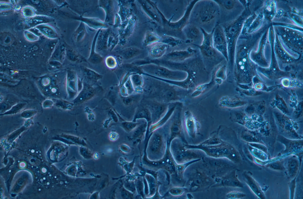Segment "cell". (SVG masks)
<instances>
[{
    "mask_svg": "<svg viewBox=\"0 0 303 199\" xmlns=\"http://www.w3.org/2000/svg\"><path fill=\"white\" fill-rule=\"evenodd\" d=\"M220 8L214 0H198L191 12V23L203 26L211 25L219 17Z\"/></svg>",
    "mask_w": 303,
    "mask_h": 199,
    "instance_id": "6da1fadb",
    "label": "cell"
},
{
    "mask_svg": "<svg viewBox=\"0 0 303 199\" xmlns=\"http://www.w3.org/2000/svg\"><path fill=\"white\" fill-rule=\"evenodd\" d=\"M185 147L188 149L200 150L213 158H226L235 163L240 160L239 154L236 149L230 144L223 140L213 145H204L200 144L196 145L186 144Z\"/></svg>",
    "mask_w": 303,
    "mask_h": 199,
    "instance_id": "7a4b0ae2",
    "label": "cell"
},
{
    "mask_svg": "<svg viewBox=\"0 0 303 199\" xmlns=\"http://www.w3.org/2000/svg\"><path fill=\"white\" fill-rule=\"evenodd\" d=\"M243 17L241 15L236 19L221 25L227 42L228 61L231 64L234 60L236 44L243 27Z\"/></svg>",
    "mask_w": 303,
    "mask_h": 199,
    "instance_id": "3957f363",
    "label": "cell"
},
{
    "mask_svg": "<svg viewBox=\"0 0 303 199\" xmlns=\"http://www.w3.org/2000/svg\"><path fill=\"white\" fill-rule=\"evenodd\" d=\"M199 28L203 34L202 43L200 45L194 44L197 46L204 58L210 61L217 60L219 53L214 47L212 41V34L213 29L209 32L202 27Z\"/></svg>",
    "mask_w": 303,
    "mask_h": 199,
    "instance_id": "277c9868",
    "label": "cell"
},
{
    "mask_svg": "<svg viewBox=\"0 0 303 199\" xmlns=\"http://www.w3.org/2000/svg\"><path fill=\"white\" fill-rule=\"evenodd\" d=\"M117 42V37L109 29H102L97 38L96 50L99 51L107 49L112 50Z\"/></svg>",
    "mask_w": 303,
    "mask_h": 199,
    "instance_id": "5b68a950",
    "label": "cell"
},
{
    "mask_svg": "<svg viewBox=\"0 0 303 199\" xmlns=\"http://www.w3.org/2000/svg\"><path fill=\"white\" fill-rule=\"evenodd\" d=\"M212 41L213 45L216 50L228 61L227 44L223 27L217 24L213 29Z\"/></svg>",
    "mask_w": 303,
    "mask_h": 199,
    "instance_id": "8992f818",
    "label": "cell"
},
{
    "mask_svg": "<svg viewBox=\"0 0 303 199\" xmlns=\"http://www.w3.org/2000/svg\"><path fill=\"white\" fill-rule=\"evenodd\" d=\"M212 183L211 180L203 172L196 170L193 172L188 182L189 191L194 192L204 189Z\"/></svg>",
    "mask_w": 303,
    "mask_h": 199,
    "instance_id": "52a82bcc",
    "label": "cell"
},
{
    "mask_svg": "<svg viewBox=\"0 0 303 199\" xmlns=\"http://www.w3.org/2000/svg\"><path fill=\"white\" fill-rule=\"evenodd\" d=\"M144 72L161 78L172 80L179 79L180 73L172 71L164 67L150 65L143 68Z\"/></svg>",
    "mask_w": 303,
    "mask_h": 199,
    "instance_id": "ba28073f",
    "label": "cell"
},
{
    "mask_svg": "<svg viewBox=\"0 0 303 199\" xmlns=\"http://www.w3.org/2000/svg\"><path fill=\"white\" fill-rule=\"evenodd\" d=\"M185 124L189 136L192 138L195 137L201 128V125L200 123L190 111H187L185 112Z\"/></svg>",
    "mask_w": 303,
    "mask_h": 199,
    "instance_id": "9c48e42d",
    "label": "cell"
},
{
    "mask_svg": "<svg viewBox=\"0 0 303 199\" xmlns=\"http://www.w3.org/2000/svg\"><path fill=\"white\" fill-rule=\"evenodd\" d=\"M70 17L73 20L79 21L94 29H102L108 28L109 24L97 18L84 17L81 15H78L75 14L70 15Z\"/></svg>",
    "mask_w": 303,
    "mask_h": 199,
    "instance_id": "30bf717a",
    "label": "cell"
},
{
    "mask_svg": "<svg viewBox=\"0 0 303 199\" xmlns=\"http://www.w3.org/2000/svg\"><path fill=\"white\" fill-rule=\"evenodd\" d=\"M215 180L217 185L221 186L242 187V184L238 179L234 171L223 177H215Z\"/></svg>",
    "mask_w": 303,
    "mask_h": 199,
    "instance_id": "8fae6325",
    "label": "cell"
},
{
    "mask_svg": "<svg viewBox=\"0 0 303 199\" xmlns=\"http://www.w3.org/2000/svg\"><path fill=\"white\" fill-rule=\"evenodd\" d=\"M209 159L208 158H204L203 160L204 165L207 167L212 170L216 174H220L223 172L227 171L230 169V165L228 164L223 162L218 159Z\"/></svg>",
    "mask_w": 303,
    "mask_h": 199,
    "instance_id": "7c38bea8",
    "label": "cell"
},
{
    "mask_svg": "<svg viewBox=\"0 0 303 199\" xmlns=\"http://www.w3.org/2000/svg\"><path fill=\"white\" fill-rule=\"evenodd\" d=\"M99 5L104 9L106 13L104 22L109 25H112L114 17L113 1L111 0H100Z\"/></svg>",
    "mask_w": 303,
    "mask_h": 199,
    "instance_id": "4fadbf2b",
    "label": "cell"
},
{
    "mask_svg": "<svg viewBox=\"0 0 303 199\" xmlns=\"http://www.w3.org/2000/svg\"><path fill=\"white\" fill-rule=\"evenodd\" d=\"M185 27V32L187 37V43H191L199 40L202 32L196 25L192 23L187 24Z\"/></svg>",
    "mask_w": 303,
    "mask_h": 199,
    "instance_id": "5bb4252c",
    "label": "cell"
},
{
    "mask_svg": "<svg viewBox=\"0 0 303 199\" xmlns=\"http://www.w3.org/2000/svg\"><path fill=\"white\" fill-rule=\"evenodd\" d=\"M83 86L81 91L74 99V103L79 104L90 99L94 94V88L86 83H84Z\"/></svg>",
    "mask_w": 303,
    "mask_h": 199,
    "instance_id": "9a60e30c",
    "label": "cell"
},
{
    "mask_svg": "<svg viewBox=\"0 0 303 199\" xmlns=\"http://www.w3.org/2000/svg\"><path fill=\"white\" fill-rule=\"evenodd\" d=\"M101 29L98 30L93 40L90 55L87 59L88 61L93 64H97L101 62L103 57L96 50V45L98 36Z\"/></svg>",
    "mask_w": 303,
    "mask_h": 199,
    "instance_id": "2e32d148",
    "label": "cell"
},
{
    "mask_svg": "<svg viewBox=\"0 0 303 199\" xmlns=\"http://www.w3.org/2000/svg\"><path fill=\"white\" fill-rule=\"evenodd\" d=\"M196 52V50L189 47L185 50L174 52L170 55V56L174 60L182 61L192 57Z\"/></svg>",
    "mask_w": 303,
    "mask_h": 199,
    "instance_id": "e0dca14e",
    "label": "cell"
},
{
    "mask_svg": "<svg viewBox=\"0 0 303 199\" xmlns=\"http://www.w3.org/2000/svg\"><path fill=\"white\" fill-rule=\"evenodd\" d=\"M88 35L85 24L80 22L79 26L73 33L72 40L75 42L80 43L86 40Z\"/></svg>",
    "mask_w": 303,
    "mask_h": 199,
    "instance_id": "ac0fdd59",
    "label": "cell"
},
{
    "mask_svg": "<svg viewBox=\"0 0 303 199\" xmlns=\"http://www.w3.org/2000/svg\"><path fill=\"white\" fill-rule=\"evenodd\" d=\"M80 69L84 77L89 81L96 83L102 78L103 75H102L90 68L81 66Z\"/></svg>",
    "mask_w": 303,
    "mask_h": 199,
    "instance_id": "d6986e66",
    "label": "cell"
},
{
    "mask_svg": "<svg viewBox=\"0 0 303 199\" xmlns=\"http://www.w3.org/2000/svg\"><path fill=\"white\" fill-rule=\"evenodd\" d=\"M68 81L71 94L73 98L78 93V77L76 72L74 70H70L68 73Z\"/></svg>",
    "mask_w": 303,
    "mask_h": 199,
    "instance_id": "ffe728a7",
    "label": "cell"
},
{
    "mask_svg": "<svg viewBox=\"0 0 303 199\" xmlns=\"http://www.w3.org/2000/svg\"><path fill=\"white\" fill-rule=\"evenodd\" d=\"M219 105L223 108H233L237 106V101L233 98L230 96H225L221 98L219 100Z\"/></svg>",
    "mask_w": 303,
    "mask_h": 199,
    "instance_id": "44dd1931",
    "label": "cell"
},
{
    "mask_svg": "<svg viewBox=\"0 0 303 199\" xmlns=\"http://www.w3.org/2000/svg\"><path fill=\"white\" fill-rule=\"evenodd\" d=\"M220 8L226 11H231L234 8L236 1L235 0H214Z\"/></svg>",
    "mask_w": 303,
    "mask_h": 199,
    "instance_id": "7402d4cb",
    "label": "cell"
},
{
    "mask_svg": "<svg viewBox=\"0 0 303 199\" xmlns=\"http://www.w3.org/2000/svg\"><path fill=\"white\" fill-rule=\"evenodd\" d=\"M68 54L70 60L73 62L80 63L86 61L85 59L74 49L69 50Z\"/></svg>",
    "mask_w": 303,
    "mask_h": 199,
    "instance_id": "603a6c76",
    "label": "cell"
},
{
    "mask_svg": "<svg viewBox=\"0 0 303 199\" xmlns=\"http://www.w3.org/2000/svg\"><path fill=\"white\" fill-rule=\"evenodd\" d=\"M139 52V50L137 49L129 48L122 50L121 55L124 58L128 59L137 55Z\"/></svg>",
    "mask_w": 303,
    "mask_h": 199,
    "instance_id": "cb8c5ba5",
    "label": "cell"
},
{
    "mask_svg": "<svg viewBox=\"0 0 303 199\" xmlns=\"http://www.w3.org/2000/svg\"><path fill=\"white\" fill-rule=\"evenodd\" d=\"M166 49V47L163 45L155 47L151 50V55L154 57H159L164 53Z\"/></svg>",
    "mask_w": 303,
    "mask_h": 199,
    "instance_id": "d4e9b609",
    "label": "cell"
},
{
    "mask_svg": "<svg viewBox=\"0 0 303 199\" xmlns=\"http://www.w3.org/2000/svg\"><path fill=\"white\" fill-rule=\"evenodd\" d=\"M105 63L106 66L110 69H114L117 65L115 58L112 55L107 56L105 59Z\"/></svg>",
    "mask_w": 303,
    "mask_h": 199,
    "instance_id": "484cf974",
    "label": "cell"
},
{
    "mask_svg": "<svg viewBox=\"0 0 303 199\" xmlns=\"http://www.w3.org/2000/svg\"><path fill=\"white\" fill-rule=\"evenodd\" d=\"M269 2L266 4L265 7V11L267 14L271 15L272 17L275 14V11L276 5L274 1H270Z\"/></svg>",
    "mask_w": 303,
    "mask_h": 199,
    "instance_id": "4316f807",
    "label": "cell"
},
{
    "mask_svg": "<svg viewBox=\"0 0 303 199\" xmlns=\"http://www.w3.org/2000/svg\"><path fill=\"white\" fill-rule=\"evenodd\" d=\"M131 79L132 84L136 87H140L143 84V79L140 75L137 74L132 75Z\"/></svg>",
    "mask_w": 303,
    "mask_h": 199,
    "instance_id": "83f0119b",
    "label": "cell"
},
{
    "mask_svg": "<svg viewBox=\"0 0 303 199\" xmlns=\"http://www.w3.org/2000/svg\"><path fill=\"white\" fill-rule=\"evenodd\" d=\"M244 196L243 193L238 191H232L228 192L226 195L228 199H237L243 197Z\"/></svg>",
    "mask_w": 303,
    "mask_h": 199,
    "instance_id": "f1b7e54d",
    "label": "cell"
},
{
    "mask_svg": "<svg viewBox=\"0 0 303 199\" xmlns=\"http://www.w3.org/2000/svg\"><path fill=\"white\" fill-rule=\"evenodd\" d=\"M136 117L138 118H144L148 120L151 119L150 114L149 111L146 108H143L138 111Z\"/></svg>",
    "mask_w": 303,
    "mask_h": 199,
    "instance_id": "f546056e",
    "label": "cell"
},
{
    "mask_svg": "<svg viewBox=\"0 0 303 199\" xmlns=\"http://www.w3.org/2000/svg\"><path fill=\"white\" fill-rule=\"evenodd\" d=\"M123 126L127 129H132L134 128L136 126V124L132 122H125L123 124Z\"/></svg>",
    "mask_w": 303,
    "mask_h": 199,
    "instance_id": "4dcf8cb0",
    "label": "cell"
},
{
    "mask_svg": "<svg viewBox=\"0 0 303 199\" xmlns=\"http://www.w3.org/2000/svg\"><path fill=\"white\" fill-rule=\"evenodd\" d=\"M109 137L111 140L115 141L117 138L118 135L115 132H111L109 134Z\"/></svg>",
    "mask_w": 303,
    "mask_h": 199,
    "instance_id": "1f68e13d",
    "label": "cell"
},
{
    "mask_svg": "<svg viewBox=\"0 0 303 199\" xmlns=\"http://www.w3.org/2000/svg\"><path fill=\"white\" fill-rule=\"evenodd\" d=\"M188 198L189 199L193 198V196L190 193L188 194Z\"/></svg>",
    "mask_w": 303,
    "mask_h": 199,
    "instance_id": "d6a6232c",
    "label": "cell"
}]
</instances>
